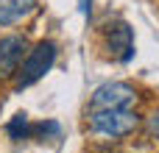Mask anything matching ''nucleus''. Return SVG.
I'll return each instance as SVG.
<instances>
[{"label":"nucleus","mask_w":159,"mask_h":153,"mask_svg":"<svg viewBox=\"0 0 159 153\" xmlns=\"http://www.w3.org/2000/svg\"><path fill=\"white\" fill-rule=\"evenodd\" d=\"M78 8H81V14H89V8H92V0H78Z\"/></svg>","instance_id":"10"},{"label":"nucleus","mask_w":159,"mask_h":153,"mask_svg":"<svg viewBox=\"0 0 159 153\" xmlns=\"http://www.w3.org/2000/svg\"><path fill=\"white\" fill-rule=\"evenodd\" d=\"M39 0H0V25H17L25 22L31 14H36Z\"/></svg>","instance_id":"6"},{"label":"nucleus","mask_w":159,"mask_h":153,"mask_svg":"<svg viewBox=\"0 0 159 153\" xmlns=\"http://www.w3.org/2000/svg\"><path fill=\"white\" fill-rule=\"evenodd\" d=\"M89 128L109 139H123L143 125V117L134 109H89Z\"/></svg>","instance_id":"1"},{"label":"nucleus","mask_w":159,"mask_h":153,"mask_svg":"<svg viewBox=\"0 0 159 153\" xmlns=\"http://www.w3.org/2000/svg\"><path fill=\"white\" fill-rule=\"evenodd\" d=\"M34 134H42V137H56V134H59V123H53V120L39 123V125H34Z\"/></svg>","instance_id":"8"},{"label":"nucleus","mask_w":159,"mask_h":153,"mask_svg":"<svg viewBox=\"0 0 159 153\" xmlns=\"http://www.w3.org/2000/svg\"><path fill=\"white\" fill-rule=\"evenodd\" d=\"M28 50H31V45L22 33L0 36V84H8V81L17 78L20 64L28 56Z\"/></svg>","instance_id":"4"},{"label":"nucleus","mask_w":159,"mask_h":153,"mask_svg":"<svg viewBox=\"0 0 159 153\" xmlns=\"http://www.w3.org/2000/svg\"><path fill=\"white\" fill-rule=\"evenodd\" d=\"M137 89L126 81H109V84H101L95 92H92V100H89V109H134L137 103Z\"/></svg>","instance_id":"3"},{"label":"nucleus","mask_w":159,"mask_h":153,"mask_svg":"<svg viewBox=\"0 0 159 153\" xmlns=\"http://www.w3.org/2000/svg\"><path fill=\"white\" fill-rule=\"evenodd\" d=\"M56 53H59V50H56V42H50V39L36 42V45L28 50V56L22 59V64H20V72H17V78H14L17 89H25V86L36 84V81L53 67Z\"/></svg>","instance_id":"2"},{"label":"nucleus","mask_w":159,"mask_h":153,"mask_svg":"<svg viewBox=\"0 0 159 153\" xmlns=\"http://www.w3.org/2000/svg\"><path fill=\"white\" fill-rule=\"evenodd\" d=\"M6 131H8V137H11L14 142H20V139H28V137L34 134V125L28 123V114H14L11 123L6 125Z\"/></svg>","instance_id":"7"},{"label":"nucleus","mask_w":159,"mask_h":153,"mask_svg":"<svg viewBox=\"0 0 159 153\" xmlns=\"http://www.w3.org/2000/svg\"><path fill=\"white\" fill-rule=\"evenodd\" d=\"M148 131H151V137H157V139H159V114H151V120H148Z\"/></svg>","instance_id":"9"},{"label":"nucleus","mask_w":159,"mask_h":153,"mask_svg":"<svg viewBox=\"0 0 159 153\" xmlns=\"http://www.w3.org/2000/svg\"><path fill=\"white\" fill-rule=\"evenodd\" d=\"M103 47L109 50V56L115 61H131L134 56V33L129 28V22H112L103 31Z\"/></svg>","instance_id":"5"}]
</instances>
